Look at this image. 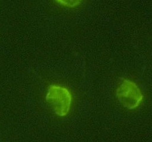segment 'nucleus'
I'll list each match as a JSON object with an SVG mask.
<instances>
[{
  "mask_svg": "<svg viewBox=\"0 0 152 142\" xmlns=\"http://www.w3.org/2000/svg\"><path fill=\"white\" fill-rule=\"evenodd\" d=\"M46 100L52 105L56 115L64 117L69 113L72 96L67 88L59 85H51L48 89Z\"/></svg>",
  "mask_w": 152,
  "mask_h": 142,
  "instance_id": "1",
  "label": "nucleus"
},
{
  "mask_svg": "<svg viewBox=\"0 0 152 142\" xmlns=\"http://www.w3.org/2000/svg\"><path fill=\"white\" fill-rule=\"evenodd\" d=\"M61 5L69 7H74L79 5L83 0H56Z\"/></svg>",
  "mask_w": 152,
  "mask_h": 142,
  "instance_id": "3",
  "label": "nucleus"
},
{
  "mask_svg": "<svg viewBox=\"0 0 152 142\" xmlns=\"http://www.w3.org/2000/svg\"><path fill=\"white\" fill-rule=\"evenodd\" d=\"M116 95L118 101L129 110L137 108L144 98L138 85L133 81L127 79H124L119 85Z\"/></svg>",
  "mask_w": 152,
  "mask_h": 142,
  "instance_id": "2",
  "label": "nucleus"
}]
</instances>
